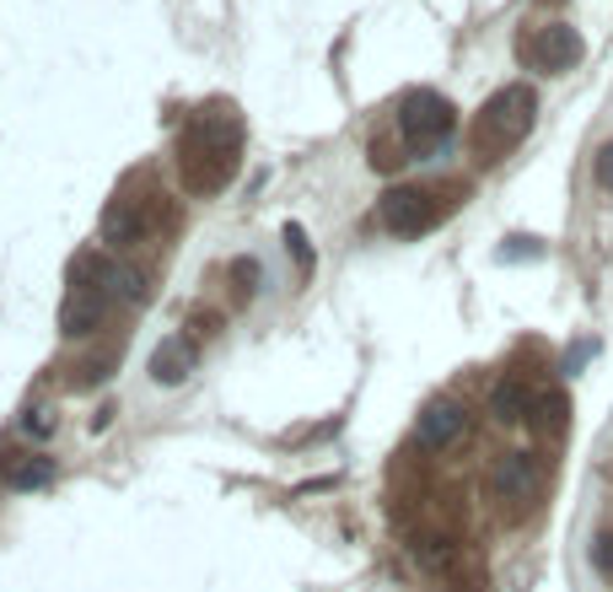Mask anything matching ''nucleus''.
<instances>
[{
	"instance_id": "f257e3e1",
	"label": "nucleus",
	"mask_w": 613,
	"mask_h": 592,
	"mask_svg": "<svg viewBox=\"0 0 613 592\" xmlns=\"http://www.w3.org/2000/svg\"><path fill=\"white\" fill-rule=\"evenodd\" d=\"M243 167V125L232 108H199L178 135V178L194 199L221 195Z\"/></svg>"
},
{
	"instance_id": "f03ea898",
	"label": "nucleus",
	"mask_w": 613,
	"mask_h": 592,
	"mask_svg": "<svg viewBox=\"0 0 613 592\" xmlns=\"http://www.w3.org/2000/svg\"><path fill=\"white\" fill-rule=\"evenodd\" d=\"M533 119H539V97H533V86H500L490 103L474 114V125H469V151L479 156V162H500V156H511L528 130H533Z\"/></svg>"
},
{
	"instance_id": "7ed1b4c3",
	"label": "nucleus",
	"mask_w": 613,
	"mask_h": 592,
	"mask_svg": "<svg viewBox=\"0 0 613 592\" xmlns=\"http://www.w3.org/2000/svg\"><path fill=\"white\" fill-rule=\"evenodd\" d=\"M458 199H463L458 184H398V189L382 195L377 221H382V232H393V237H420V232H430Z\"/></svg>"
},
{
	"instance_id": "20e7f679",
	"label": "nucleus",
	"mask_w": 613,
	"mask_h": 592,
	"mask_svg": "<svg viewBox=\"0 0 613 592\" xmlns=\"http://www.w3.org/2000/svg\"><path fill=\"white\" fill-rule=\"evenodd\" d=\"M452 130H458V108L441 92H430V86L404 92V103H398V135H404L409 151H420V156L426 151H441L452 140Z\"/></svg>"
},
{
	"instance_id": "39448f33",
	"label": "nucleus",
	"mask_w": 613,
	"mask_h": 592,
	"mask_svg": "<svg viewBox=\"0 0 613 592\" xmlns=\"http://www.w3.org/2000/svg\"><path fill=\"white\" fill-rule=\"evenodd\" d=\"M587 44L570 22H544V27H522L517 38V60L528 70H544V76H565V70L581 66Z\"/></svg>"
},
{
	"instance_id": "423d86ee",
	"label": "nucleus",
	"mask_w": 613,
	"mask_h": 592,
	"mask_svg": "<svg viewBox=\"0 0 613 592\" xmlns=\"http://www.w3.org/2000/svg\"><path fill=\"white\" fill-rule=\"evenodd\" d=\"M539 490H544V468L533 453H500L490 463V496L506 507V512H528L533 501H539Z\"/></svg>"
},
{
	"instance_id": "0eeeda50",
	"label": "nucleus",
	"mask_w": 613,
	"mask_h": 592,
	"mask_svg": "<svg viewBox=\"0 0 613 592\" xmlns=\"http://www.w3.org/2000/svg\"><path fill=\"white\" fill-rule=\"evenodd\" d=\"M157 221H162V205L157 195H114L108 199V210H103V243H114V248H140L151 232H157Z\"/></svg>"
},
{
	"instance_id": "6e6552de",
	"label": "nucleus",
	"mask_w": 613,
	"mask_h": 592,
	"mask_svg": "<svg viewBox=\"0 0 613 592\" xmlns=\"http://www.w3.org/2000/svg\"><path fill=\"white\" fill-rule=\"evenodd\" d=\"M108 302H114L108 286H70V297H65V307H60V334L65 339L97 334L103 318H108Z\"/></svg>"
},
{
	"instance_id": "1a4fd4ad",
	"label": "nucleus",
	"mask_w": 613,
	"mask_h": 592,
	"mask_svg": "<svg viewBox=\"0 0 613 592\" xmlns=\"http://www.w3.org/2000/svg\"><path fill=\"white\" fill-rule=\"evenodd\" d=\"M463 431H469V409L458 398H430L426 409H420V420H415V437H420V448H430V453L452 448Z\"/></svg>"
},
{
	"instance_id": "9d476101",
	"label": "nucleus",
	"mask_w": 613,
	"mask_h": 592,
	"mask_svg": "<svg viewBox=\"0 0 613 592\" xmlns=\"http://www.w3.org/2000/svg\"><path fill=\"white\" fill-rule=\"evenodd\" d=\"M194 361H199V350H194V339H188V334L162 339V345L151 350V383H162V388H178L188 372H194Z\"/></svg>"
},
{
	"instance_id": "9b49d317",
	"label": "nucleus",
	"mask_w": 613,
	"mask_h": 592,
	"mask_svg": "<svg viewBox=\"0 0 613 592\" xmlns=\"http://www.w3.org/2000/svg\"><path fill=\"white\" fill-rule=\"evenodd\" d=\"M533 409H539V394H533V383L528 378H500L490 394V415L500 426H517V420H533Z\"/></svg>"
},
{
	"instance_id": "f8f14e48",
	"label": "nucleus",
	"mask_w": 613,
	"mask_h": 592,
	"mask_svg": "<svg viewBox=\"0 0 613 592\" xmlns=\"http://www.w3.org/2000/svg\"><path fill=\"white\" fill-rule=\"evenodd\" d=\"M55 479V458L49 453H0V485L11 490H38Z\"/></svg>"
},
{
	"instance_id": "ddd939ff",
	"label": "nucleus",
	"mask_w": 613,
	"mask_h": 592,
	"mask_svg": "<svg viewBox=\"0 0 613 592\" xmlns=\"http://www.w3.org/2000/svg\"><path fill=\"white\" fill-rule=\"evenodd\" d=\"M119 367V345H103V350H92L86 361H76V372H70V388H97V383H108V372Z\"/></svg>"
},
{
	"instance_id": "4468645a",
	"label": "nucleus",
	"mask_w": 613,
	"mask_h": 592,
	"mask_svg": "<svg viewBox=\"0 0 613 592\" xmlns=\"http://www.w3.org/2000/svg\"><path fill=\"white\" fill-rule=\"evenodd\" d=\"M114 297H124V302H135V307H140V302L151 297L146 269H129V264H119V269H114Z\"/></svg>"
},
{
	"instance_id": "2eb2a0df",
	"label": "nucleus",
	"mask_w": 613,
	"mask_h": 592,
	"mask_svg": "<svg viewBox=\"0 0 613 592\" xmlns=\"http://www.w3.org/2000/svg\"><path fill=\"white\" fill-rule=\"evenodd\" d=\"M565 409H570L565 394H544L539 409H533V426H539V431H565Z\"/></svg>"
},
{
	"instance_id": "dca6fc26",
	"label": "nucleus",
	"mask_w": 613,
	"mask_h": 592,
	"mask_svg": "<svg viewBox=\"0 0 613 592\" xmlns=\"http://www.w3.org/2000/svg\"><path fill=\"white\" fill-rule=\"evenodd\" d=\"M232 280H238V291H243V297H253V291H258V280H264V269H258V259H232Z\"/></svg>"
},
{
	"instance_id": "f3484780",
	"label": "nucleus",
	"mask_w": 613,
	"mask_h": 592,
	"mask_svg": "<svg viewBox=\"0 0 613 592\" xmlns=\"http://www.w3.org/2000/svg\"><path fill=\"white\" fill-rule=\"evenodd\" d=\"M592 566H598L603 577H613V527H603V533L592 538Z\"/></svg>"
},
{
	"instance_id": "a211bd4d",
	"label": "nucleus",
	"mask_w": 613,
	"mask_h": 592,
	"mask_svg": "<svg viewBox=\"0 0 613 592\" xmlns=\"http://www.w3.org/2000/svg\"><path fill=\"white\" fill-rule=\"evenodd\" d=\"M592 178H598V189H609L613 195V140L598 146V162H592Z\"/></svg>"
},
{
	"instance_id": "6ab92c4d",
	"label": "nucleus",
	"mask_w": 613,
	"mask_h": 592,
	"mask_svg": "<svg viewBox=\"0 0 613 592\" xmlns=\"http://www.w3.org/2000/svg\"><path fill=\"white\" fill-rule=\"evenodd\" d=\"M286 248L297 254V264H302V275L312 269V254H307V237H302V227H286Z\"/></svg>"
},
{
	"instance_id": "aec40b11",
	"label": "nucleus",
	"mask_w": 613,
	"mask_h": 592,
	"mask_svg": "<svg viewBox=\"0 0 613 592\" xmlns=\"http://www.w3.org/2000/svg\"><path fill=\"white\" fill-rule=\"evenodd\" d=\"M27 431H38V437H44V431H49V415H44V409H38V415L27 409Z\"/></svg>"
},
{
	"instance_id": "412c9836",
	"label": "nucleus",
	"mask_w": 613,
	"mask_h": 592,
	"mask_svg": "<svg viewBox=\"0 0 613 592\" xmlns=\"http://www.w3.org/2000/svg\"><path fill=\"white\" fill-rule=\"evenodd\" d=\"M539 5H559V0H539Z\"/></svg>"
}]
</instances>
